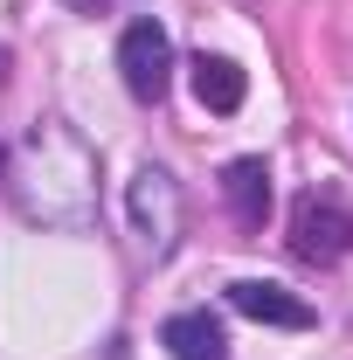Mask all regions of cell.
Returning <instances> with one entry per match:
<instances>
[{"instance_id":"8","label":"cell","mask_w":353,"mask_h":360,"mask_svg":"<svg viewBox=\"0 0 353 360\" xmlns=\"http://www.w3.org/2000/svg\"><path fill=\"white\" fill-rule=\"evenodd\" d=\"M70 7H104V0H70Z\"/></svg>"},{"instance_id":"3","label":"cell","mask_w":353,"mask_h":360,"mask_svg":"<svg viewBox=\"0 0 353 360\" xmlns=\"http://www.w3.org/2000/svg\"><path fill=\"white\" fill-rule=\"evenodd\" d=\"M291 250H298L305 264H340L353 250V215L333 208V201H319V194H305V201L291 208Z\"/></svg>"},{"instance_id":"9","label":"cell","mask_w":353,"mask_h":360,"mask_svg":"<svg viewBox=\"0 0 353 360\" xmlns=\"http://www.w3.org/2000/svg\"><path fill=\"white\" fill-rule=\"evenodd\" d=\"M0 77H7V49H0Z\"/></svg>"},{"instance_id":"4","label":"cell","mask_w":353,"mask_h":360,"mask_svg":"<svg viewBox=\"0 0 353 360\" xmlns=\"http://www.w3.org/2000/svg\"><path fill=\"white\" fill-rule=\"evenodd\" d=\"M229 305L243 319H257V326H284V333H305L312 326V305L298 291L270 284V277H236V284H229Z\"/></svg>"},{"instance_id":"5","label":"cell","mask_w":353,"mask_h":360,"mask_svg":"<svg viewBox=\"0 0 353 360\" xmlns=\"http://www.w3.org/2000/svg\"><path fill=\"white\" fill-rule=\"evenodd\" d=\"M222 201H229V215L243 229H264V215H270V167L264 160H229V167H222Z\"/></svg>"},{"instance_id":"7","label":"cell","mask_w":353,"mask_h":360,"mask_svg":"<svg viewBox=\"0 0 353 360\" xmlns=\"http://www.w3.org/2000/svg\"><path fill=\"white\" fill-rule=\"evenodd\" d=\"M187 70H194V97H201V111H222V118H229V111H243V97H250V77H243L229 56H208V49H201Z\"/></svg>"},{"instance_id":"10","label":"cell","mask_w":353,"mask_h":360,"mask_svg":"<svg viewBox=\"0 0 353 360\" xmlns=\"http://www.w3.org/2000/svg\"><path fill=\"white\" fill-rule=\"evenodd\" d=\"M0 174H7V153H0Z\"/></svg>"},{"instance_id":"1","label":"cell","mask_w":353,"mask_h":360,"mask_svg":"<svg viewBox=\"0 0 353 360\" xmlns=\"http://www.w3.org/2000/svg\"><path fill=\"white\" fill-rule=\"evenodd\" d=\"M118 77H125V90L139 104H160L167 84H174V35L160 21H132L118 35Z\"/></svg>"},{"instance_id":"2","label":"cell","mask_w":353,"mask_h":360,"mask_svg":"<svg viewBox=\"0 0 353 360\" xmlns=\"http://www.w3.org/2000/svg\"><path fill=\"white\" fill-rule=\"evenodd\" d=\"M125 208H132V229L153 257H167L180 236V180L167 167H139L132 187H125Z\"/></svg>"},{"instance_id":"6","label":"cell","mask_w":353,"mask_h":360,"mask_svg":"<svg viewBox=\"0 0 353 360\" xmlns=\"http://www.w3.org/2000/svg\"><path fill=\"white\" fill-rule=\"evenodd\" d=\"M160 340L174 360H229V333H222L215 312H174L160 326Z\"/></svg>"}]
</instances>
